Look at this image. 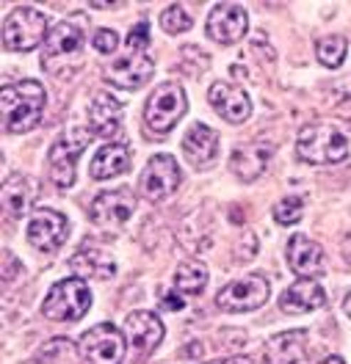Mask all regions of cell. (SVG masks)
<instances>
[{"label":"cell","instance_id":"cell-1","mask_svg":"<svg viewBox=\"0 0 351 364\" xmlns=\"http://www.w3.org/2000/svg\"><path fill=\"white\" fill-rule=\"evenodd\" d=\"M45 86L39 80H17L6 83L0 91L3 108V130L6 133H28L39 124L45 111Z\"/></svg>","mask_w":351,"mask_h":364},{"label":"cell","instance_id":"cell-20","mask_svg":"<svg viewBox=\"0 0 351 364\" xmlns=\"http://www.w3.org/2000/svg\"><path fill=\"white\" fill-rule=\"evenodd\" d=\"M271 155H274V146L271 144H260V141H255V144H241V146H235L233 158H230V168H233V174L238 180L252 182L266 171Z\"/></svg>","mask_w":351,"mask_h":364},{"label":"cell","instance_id":"cell-22","mask_svg":"<svg viewBox=\"0 0 351 364\" xmlns=\"http://www.w3.org/2000/svg\"><path fill=\"white\" fill-rule=\"evenodd\" d=\"M305 345H307V334L302 328L282 331V334H274L271 340L266 342L263 359H266V364H299L307 353Z\"/></svg>","mask_w":351,"mask_h":364},{"label":"cell","instance_id":"cell-27","mask_svg":"<svg viewBox=\"0 0 351 364\" xmlns=\"http://www.w3.org/2000/svg\"><path fill=\"white\" fill-rule=\"evenodd\" d=\"M346 50H349L346 36L332 33V36H324V39L315 45V55H318V61L327 69H337L343 64V58H346Z\"/></svg>","mask_w":351,"mask_h":364},{"label":"cell","instance_id":"cell-26","mask_svg":"<svg viewBox=\"0 0 351 364\" xmlns=\"http://www.w3.org/2000/svg\"><path fill=\"white\" fill-rule=\"evenodd\" d=\"M174 287L186 296H199L208 287V268L199 259H186L174 271Z\"/></svg>","mask_w":351,"mask_h":364},{"label":"cell","instance_id":"cell-36","mask_svg":"<svg viewBox=\"0 0 351 364\" xmlns=\"http://www.w3.org/2000/svg\"><path fill=\"white\" fill-rule=\"evenodd\" d=\"M321 364H346V362H343L340 356H329V359H324Z\"/></svg>","mask_w":351,"mask_h":364},{"label":"cell","instance_id":"cell-32","mask_svg":"<svg viewBox=\"0 0 351 364\" xmlns=\"http://www.w3.org/2000/svg\"><path fill=\"white\" fill-rule=\"evenodd\" d=\"M183 306H186V301L177 296V293H166L161 298V309H166V312H180Z\"/></svg>","mask_w":351,"mask_h":364},{"label":"cell","instance_id":"cell-28","mask_svg":"<svg viewBox=\"0 0 351 364\" xmlns=\"http://www.w3.org/2000/svg\"><path fill=\"white\" fill-rule=\"evenodd\" d=\"M302 213H305V199L302 196H285L274 207V221L282 227H293V224L302 221Z\"/></svg>","mask_w":351,"mask_h":364},{"label":"cell","instance_id":"cell-10","mask_svg":"<svg viewBox=\"0 0 351 364\" xmlns=\"http://www.w3.org/2000/svg\"><path fill=\"white\" fill-rule=\"evenodd\" d=\"M136 213V196L130 188H114L100 193L89 207V218L100 229H122Z\"/></svg>","mask_w":351,"mask_h":364},{"label":"cell","instance_id":"cell-7","mask_svg":"<svg viewBox=\"0 0 351 364\" xmlns=\"http://www.w3.org/2000/svg\"><path fill=\"white\" fill-rule=\"evenodd\" d=\"M127 337L114 323H100L80 337V353L89 364H122Z\"/></svg>","mask_w":351,"mask_h":364},{"label":"cell","instance_id":"cell-33","mask_svg":"<svg viewBox=\"0 0 351 364\" xmlns=\"http://www.w3.org/2000/svg\"><path fill=\"white\" fill-rule=\"evenodd\" d=\"M208 364H252V359H246V356H230V359H219V362H208Z\"/></svg>","mask_w":351,"mask_h":364},{"label":"cell","instance_id":"cell-16","mask_svg":"<svg viewBox=\"0 0 351 364\" xmlns=\"http://www.w3.org/2000/svg\"><path fill=\"white\" fill-rule=\"evenodd\" d=\"M285 257H288V265L290 271L302 279H315L327 271V262H324V249L310 240L305 235H293L288 240V249H285Z\"/></svg>","mask_w":351,"mask_h":364},{"label":"cell","instance_id":"cell-18","mask_svg":"<svg viewBox=\"0 0 351 364\" xmlns=\"http://www.w3.org/2000/svg\"><path fill=\"white\" fill-rule=\"evenodd\" d=\"M122 102L114 94L100 91L94 94L92 105H89V124H92V136L100 138H114L122 130Z\"/></svg>","mask_w":351,"mask_h":364},{"label":"cell","instance_id":"cell-30","mask_svg":"<svg viewBox=\"0 0 351 364\" xmlns=\"http://www.w3.org/2000/svg\"><path fill=\"white\" fill-rule=\"evenodd\" d=\"M92 45L97 53H114L119 47V36H117V31H111V28H100L97 33L92 36Z\"/></svg>","mask_w":351,"mask_h":364},{"label":"cell","instance_id":"cell-5","mask_svg":"<svg viewBox=\"0 0 351 364\" xmlns=\"http://www.w3.org/2000/svg\"><path fill=\"white\" fill-rule=\"evenodd\" d=\"M188 111V100L186 91L180 83H161L158 89L150 94L147 100V108H144V122H147V130L164 136L169 133Z\"/></svg>","mask_w":351,"mask_h":364},{"label":"cell","instance_id":"cell-8","mask_svg":"<svg viewBox=\"0 0 351 364\" xmlns=\"http://www.w3.org/2000/svg\"><path fill=\"white\" fill-rule=\"evenodd\" d=\"M180 180H183V174H180L177 160L172 158V155H155V158H150L144 174H141L139 191L147 202L158 205V202L169 199L177 191Z\"/></svg>","mask_w":351,"mask_h":364},{"label":"cell","instance_id":"cell-29","mask_svg":"<svg viewBox=\"0 0 351 364\" xmlns=\"http://www.w3.org/2000/svg\"><path fill=\"white\" fill-rule=\"evenodd\" d=\"M194 25V17L186 11V6H180V3H174V6H169L164 14H161V28H164L166 33H183Z\"/></svg>","mask_w":351,"mask_h":364},{"label":"cell","instance_id":"cell-4","mask_svg":"<svg viewBox=\"0 0 351 364\" xmlns=\"http://www.w3.org/2000/svg\"><path fill=\"white\" fill-rule=\"evenodd\" d=\"M47 39V17L39 9L17 6L3 23V45L14 53H31Z\"/></svg>","mask_w":351,"mask_h":364},{"label":"cell","instance_id":"cell-38","mask_svg":"<svg viewBox=\"0 0 351 364\" xmlns=\"http://www.w3.org/2000/svg\"><path fill=\"white\" fill-rule=\"evenodd\" d=\"M122 364H144V362H122Z\"/></svg>","mask_w":351,"mask_h":364},{"label":"cell","instance_id":"cell-9","mask_svg":"<svg viewBox=\"0 0 351 364\" xmlns=\"http://www.w3.org/2000/svg\"><path fill=\"white\" fill-rule=\"evenodd\" d=\"M266 298H268V279L263 273H249L238 282H230L227 287H221L216 304L224 312H252L266 304Z\"/></svg>","mask_w":351,"mask_h":364},{"label":"cell","instance_id":"cell-21","mask_svg":"<svg viewBox=\"0 0 351 364\" xmlns=\"http://www.w3.org/2000/svg\"><path fill=\"white\" fill-rule=\"evenodd\" d=\"M183 155L194 168H208L219 158V136L208 124L197 122L183 138Z\"/></svg>","mask_w":351,"mask_h":364},{"label":"cell","instance_id":"cell-15","mask_svg":"<svg viewBox=\"0 0 351 364\" xmlns=\"http://www.w3.org/2000/svg\"><path fill=\"white\" fill-rule=\"evenodd\" d=\"M208 102H211L213 111L224 122H230V124H241V122H246L252 116V102H249L246 91L241 86H233V83H224V80L211 86Z\"/></svg>","mask_w":351,"mask_h":364},{"label":"cell","instance_id":"cell-31","mask_svg":"<svg viewBox=\"0 0 351 364\" xmlns=\"http://www.w3.org/2000/svg\"><path fill=\"white\" fill-rule=\"evenodd\" d=\"M150 45V23H139L127 33V47L133 53H144V47Z\"/></svg>","mask_w":351,"mask_h":364},{"label":"cell","instance_id":"cell-23","mask_svg":"<svg viewBox=\"0 0 351 364\" xmlns=\"http://www.w3.org/2000/svg\"><path fill=\"white\" fill-rule=\"evenodd\" d=\"M39 185L36 180H31L28 174H11L9 180L3 182V207L11 218H23L25 213H31V207L36 202Z\"/></svg>","mask_w":351,"mask_h":364},{"label":"cell","instance_id":"cell-12","mask_svg":"<svg viewBox=\"0 0 351 364\" xmlns=\"http://www.w3.org/2000/svg\"><path fill=\"white\" fill-rule=\"evenodd\" d=\"M83 45H86V33H83V25H78L75 20H64L58 23L45 39V67L50 69L53 61H61L67 64L70 61L72 69L80 64V55H83Z\"/></svg>","mask_w":351,"mask_h":364},{"label":"cell","instance_id":"cell-3","mask_svg":"<svg viewBox=\"0 0 351 364\" xmlns=\"http://www.w3.org/2000/svg\"><path fill=\"white\" fill-rule=\"evenodd\" d=\"M89 309H92V290L80 276L56 282L42 304V315L47 320H61V323L80 320Z\"/></svg>","mask_w":351,"mask_h":364},{"label":"cell","instance_id":"cell-24","mask_svg":"<svg viewBox=\"0 0 351 364\" xmlns=\"http://www.w3.org/2000/svg\"><path fill=\"white\" fill-rule=\"evenodd\" d=\"M130 146L127 144H108V146H100L97 155L92 158L89 166V174L94 180H114L119 174H125L130 168Z\"/></svg>","mask_w":351,"mask_h":364},{"label":"cell","instance_id":"cell-11","mask_svg":"<svg viewBox=\"0 0 351 364\" xmlns=\"http://www.w3.org/2000/svg\"><path fill=\"white\" fill-rule=\"evenodd\" d=\"M67 235H70V218L58 210H33V218L28 224V243L33 249H39L42 254H56L67 243Z\"/></svg>","mask_w":351,"mask_h":364},{"label":"cell","instance_id":"cell-6","mask_svg":"<svg viewBox=\"0 0 351 364\" xmlns=\"http://www.w3.org/2000/svg\"><path fill=\"white\" fill-rule=\"evenodd\" d=\"M92 141V130H83V127H67L61 136L56 138V144L50 146V177L58 188H72L75 185V166L78 158L83 155L86 144Z\"/></svg>","mask_w":351,"mask_h":364},{"label":"cell","instance_id":"cell-14","mask_svg":"<svg viewBox=\"0 0 351 364\" xmlns=\"http://www.w3.org/2000/svg\"><path fill=\"white\" fill-rule=\"evenodd\" d=\"M152 58H147L144 53H130L125 58H114L105 67V80L117 89L136 91L152 77Z\"/></svg>","mask_w":351,"mask_h":364},{"label":"cell","instance_id":"cell-25","mask_svg":"<svg viewBox=\"0 0 351 364\" xmlns=\"http://www.w3.org/2000/svg\"><path fill=\"white\" fill-rule=\"evenodd\" d=\"M70 268L80 279H100V282H105V279H114L117 262H114V257L108 251L86 246V249L75 251V257L70 259Z\"/></svg>","mask_w":351,"mask_h":364},{"label":"cell","instance_id":"cell-13","mask_svg":"<svg viewBox=\"0 0 351 364\" xmlns=\"http://www.w3.org/2000/svg\"><path fill=\"white\" fill-rule=\"evenodd\" d=\"M249 14L238 3H219L208 17V36L219 45H235L246 36Z\"/></svg>","mask_w":351,"mask_h":364},{"label":"cell","instance_id":"cell-2","mask_svg":"<svg viewBox=\"0 0 351 364\" xmlns=\"http://www.w3.org/2000/svg\"><path fill=\"white\" fill-rule=\"evenodd\" d=\"M299 158L310 166H332L349 158V133L332 122H313L299 133Z\"/></svg>","mask_w":351,"mask_h":364},{"label":"cell","instance_id":"cell-37","mask_svg":"<svg viewBox=\"0 0 351 364\" xmlns=\"http://www.w3.org/2000/svg\"><path fill=\"white\" fill-rule=\"evenodd\" d=\"M343 309H346V315L351 318V293L346 296V304H343Z\"/></svg>","mask_w":351,"mask_h":364},{"label":"cell","instance_id":"cell-35","mask_svg":"<svg viewBox=\"0 0 351 364\" xmlns=\"http://www.w3.org/2000/svg\"><path fill=\"white\" fill-rule=\"evenodd\" d=\"M94 9H119L122 3H92Z\"/></svg>","mask_w":351,"mask_h":364},{"label":"cell","instance_id":"cell-34","mask_svg":"<svg viewBox=\"0 0 351 364\" xmlns=\"http://www.w3.org/2000/svg\"><path fill=\"white\" fill-rule=\"evenodd\" d=\"M343 257H346V265L351 268V235L343 240Z\"/></svg>","mask_w":351,"mask_h":364},{"label":"cell","instance_id":"cell-19","mask_svg":"<svg viewBox=\"0 0 351 364\" xmlns=\"http://www.w3.org/2000/svg\"><path fill=\"white\" fill-rule=\"evenodd\" d=\"M327 304V293L315 279H299L280 296V309L288 315H305L321 309Z\"/></svg>","mask_w":351,"mask_h":364},{"label":"cell","instance_id":"cell-17","mask_svg":"<svg viewBox=\"0 0 351 364\" xmlns=\"http://www.w3.org/2000/svg\"><path fill=\"white\" fill-rule=\"evenodd\" d=\"M125 337L139 353H152L164 340V323L155 312L136 309L125 320Z\"/></svg>","mask_w":351,"mask_h":364}]
</instances>
